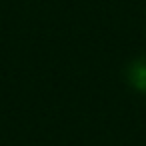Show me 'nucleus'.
Instances as JSON below:
<instances>
[{
  "label": "nucleus",
  "instance_id": "1",
  "mask_svg": "<svg viewBox=\"0 0 146 146\" xmlns=\"http://www.w3.org/2000/svg\"><path fill=\"white\" fill-rule=\"evenodd\" d=\"M128 80L134 88L146 92V58H138L128 66Z\"/></svg>",
  "mask_w": 146,
  "mask_h": 146
}]
</instances>
